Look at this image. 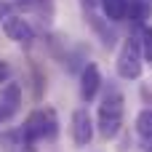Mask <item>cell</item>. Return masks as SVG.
<instances>
[{"label": "cell", "mask_w": 152, "mask_h": 152, "mask_svg": "<svg viewBox=\"0 0 152 152\" xmlns=\"http://www.w3.org/2000/svg\"><path fill=\"white\" fill-rule=\"evenodd\" d=\"M123 94L118 88H110L107 96L99 104V134L102 139H115L123 126Z\"/></svg>", "instance_id": "obj_1"}, {"label": "cell", "mask_w": 152, "mask_h": 152, "mask_svg": "<svg viewBox=\"0 0 152 152\" xmlns=\"http://www.w3.org/2000/svg\"><path fill=\"white\" fill-rule=\"evenodd\" d=\"M53 136H56V115L51 110H35L27 115L21 128L24 144H35L40 139H53Z\"/></svg>", "instance_id": "obj_2"}, {"label": "cell", "mask_w": 152, "mask_h": 152, "mask_svg": "<svg viewBox=\"0 0 152 152\" xmlns=\"http://www.w3.org/2000/svg\"><path fill=\"white\" fill-rule=\"evenodd\" d=\"M115 67H118V75H120L123 80H136V77L142 75L144 61H142V45H139V37H136V35H131V37L123 43Z\"/></svg>", "instance_id": "obj_3"}, {"label": "cell", "mask_w": 152, "mask_h": 152, "mask_svg": "<svg viewBox=\"0 0 152 152\" xmlns=\"http://www.w3.org/2000/svg\"><path fill=\"white\" fill-rule=\"evenodd\" d=\"M3 32H5V37L8 40H13V43H24V45H29L32 40H35V29H32V24L24 19V16H8V19H3Z\"/></svg>", "instance_id": "obj_4"}, {"label": "cell", "mask_w": 152, "mask_h": 152, "mask_svg": "<svg viewBox=\"0 0 152 152\" xmlns=\"http://www.w3.org/2000/svg\"><path fill=\"white\" fill-rule=\"evenodd\" d=\"M94 139V118L88 115V110H75L72 112V142L75 147H88Z\"/></svg>", "instance_id": "obj_5"}, {"label": "cell", "mask_w": 152, "mask_h": 152, "mask_svg": "<svg viewBox=\"0 0 152 152\" xmlns=\"http://www.w3.org/2000/svg\"><path fill=\"white\" fill-rule=\"evenodd\" d=\"M99 88H102V72H99V67L94 61H88L83 67V72H80V99L86 104L94 102L96 94H99Z\"/></svg>", "instance_id": "obj_6"}, {"label": "cell", "mask_w": 152, "mask_h": 152, "mask_svg": "<svg viewBox=\"0 0 152 152\" xmlns=\"http://www.w3.org/2000/svg\"><path fill=\"white\" fill-rule=\"evenodd\" d=\"M3 91H0V107H3V112L8 115V118H13L16 112H19V107H21V86L19 83H5V86H0Z\"/></svg>", "instance_id": "obj_7"}, {"label": "cell", "mask_w": 152, "mask_h": 152, "mask_svg": "<svg viewBox=\"0 0 152 152\" xmlns=\"http://www.w3.org/2000/svg\"><path fill=\"white\" fill-rule=\"evenodd\" d=\"M102 13L107 16V21H126L128 0H102Z\"/></svg>", "instance_id": "obj_8"}, {"label": "cell", "mask_w": 152, "mask_h": 152, "mask_svg": "<svg viewBox=\"0 0 152 152\" xmlns=\"http://www.w3.org/2000/svg\"><path fill=\"white\" fill-rule=\"evenodd\" d=\"M152 13V3L150 0H128V16L134 24H144Z\"/></svg>", "instance_id": "obj_9"}, {"label": "cell", "mask_w": 152, "mask_h": 152, "mask_svg": "<svg viewBox=\"0 0 152 152\" xmlns=\"http://www.w3.org/2000/svg\"><path fill=\"white\" fill-rule=\"evenodd\" d=\"M88 21H91V24H94V29L102 35V43H104L107 48H112V45H115V40H118V37H115V32H112V29H110L104 21H99L94 13H88Z\"/></svg>", "instance_id": "obj_10"}, {"label": "cell", "mask_w": 152, "mask_h": 152, "mask_svg": "<svg viewBox=\"0 0 152 152\" xmlns=\"http://www.w3.org/2000/svg\"><path fill=\"white\" fill-rule=\"evenodd\" d=\"M136 134L142 139H152V107L139 112V118H136Z\"/></svg>", "instance_id": "obj_11"}, {"label": "cell", "mask_w": 152, "mask_h": 152, "mask_svg": "<svg viewBox=\"0 0 152 152\" xmlns=\"http://www.w3.org/2000/svg\"><path fill=\"white\" fill-rule=\"evenodd\" d=\"M139 45H142V61L152 64V27H144L139 35Z\"/></svg>", "instance_id": "obj_12"}, {"label": "cell", "mask_w": 152, "mask_h": 152, "mask_svg": "<svg viewBox=\"0 0 152 152\" xmlns=\"http://www.w3.org/2000/svg\"><path fill=\"white\" fill-rule=\"evenodd\" d=\"M11 80V64L5 59H0V86H5Z\"/></svg>", "instance_id": "obj_13"}, {"label": "cell", "mask_w": 152, "mask_h": 152, "mask_svg": "<svg viewBox=\"0 0 152 152\" xmlns=\"http://www.w3.org/2000/svg\"><path fill=\"white\" fill-rule=\"evenodd\" d=\"M11 11H13V5H11L8 0H0V21H3V19H8V16H11Z\"/></svg>", "instance_id": "obj_14"}, {"label": "cell", "mask_w": 152, "mask_h": 152, "mask_svg": "<svg viewBox=\"0 0 152 152\" xmlns=\"http://www.w3.org/2000/svg\"><path fill=\"white\" fill-rule=\"evenodd\" d=\"M19 152H35V144H21Z\"/></svg>", "instance_id": "obj_15"}, {"label": "cell", "mask_w": 152, "mask_h": 152, "mask_svg": "<svg viewBox=\"0 0 152 152\" xmlns=\"http://www.w3.org/2000/svg\"><path fill=\"white\" fill-rule=\"evenodd\" d=\"M5 120H11V118H8V115H5V112H3V107H0V126H3V123H5Z\"/></svg>", "instance_id": "obj_16"}, {"label": "cell", "mask_w": 152, "mask_h": 152, "mask_svg": "<svg viewBox=\"0 0 152 152\" xmlns=\"http://www.w3.org/2000/svg\"><path fill=\"white\" fill-rule=\"evenodd\" d=\"M150 3H152V0H150Z\"/></svg>", "instance_id": "obj_17"}]
</instances>
